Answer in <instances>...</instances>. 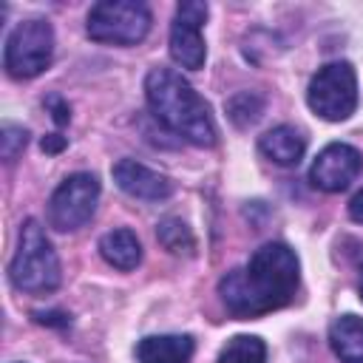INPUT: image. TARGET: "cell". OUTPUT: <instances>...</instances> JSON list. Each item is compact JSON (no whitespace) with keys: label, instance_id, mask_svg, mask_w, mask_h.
Here are the masks:
<instances>
[{"label":"cell","instance_id":"obj_1","mask_svg":"<svg viewBox=\"0 0 363 363\" xmlns=\"http://www.w3.org/2000/svg\"><path fill=\"white\" fill-rule=\"evenodd\" d=\"M301 284V264L295 250L281 241L261 244L247 267L230 269L218 281V295L233 318H258L286 306Z\"/></svg>","mask_w":363,"mask_h":363},{"label":"cell","instance_id":"obj_2","mask_svg":"<svg viewBox=\"0 0 363 363\" xmlns=\"http://www.w3.org/2000/svg\"><path fill=\"white\" fill-rule=\"evenodd\" d=\"M145 99L150 113L176 136L190 145L213 147L216 122L207 102L193 91V85L173 68H153L145 77Z\"/></svg>","mask_w":363,"mask_h":363},{"label":"cell","instance_id":"obj_3","mask_svg":"<svg viewBox=\"0 0 363 363\" xmlns=\"http://www.w3.org/2000/svg\"><path fill=\"white\" fill-rule=\"evenodd\" d=\"M14 289L28 295H48L60 286V258L37 218H26L17 241V252L9 264Z\"/></svg>","mask_w":363,"mask_h":363},{"label":"cell","instance_id":"obj_4","mask_svg":"<svg viewBox=\"0 0 363 363\" xmlns=\"http://www.w3.org/2000/svg\"><path fill=\"white\" fill-rule=\"evenodd\" d=\"M85 31L96 43L136 45L150 31V9L139 0H99L88 11Z\"/></svg>","mask_w":363,"mask_h":363},{"label":"cell","instance_id":"obj_5","mask_svg":"<svg viewBox=\"0 0 363 363\" xmlns=\"http://www.w3.org/2000/svg\"><path fill=\"white\" fill-rule=\"evenodd\" d=\"M54 28L48 20H23L11 28L3 48V65L14 79H31L51 65Z\"/></svg>","mask_w":363,"mask_h":363},{"label":"cell","instance_id":"obj_6","mask_svg":"<svg viewBox=\"0 0 363 363\" xmlns=\"http://www.w3.org/2000/svg\"><path fill=\"white\" fill-rule=\"evenodd\" d=\"M309 108L326 122H343L357 108V77L349 62H326L309 79Z\"/></svg>","mask_w":363,"mask_h":363},{"label":"cell","instance_id":"obj_7","mask_svg":"<svg viewBox=\"0 0 363 363\" xmlns=\"http://www.w3.org/2000/svg\"><path fill=\"white\" fill-rule=\"evenodd\" d=\"M99 201V182L94 173H71L48 201V224L60 233L79 230L91 221Z\"/></svg>","mask_w":363,"mask_h":363},{"label":"cell","instance_id":"obj_8","mask_svg":"<svg viewBox=\"0 0 363 363\" xmlns=\"http://www.w3.org/2000/svg\"><path fill=\"white\" fill-rule=\"evenodd\" d=\"M207 20V3L184 0L176 6V17L170 26V57L176 65L187 71H199L204 65L207 48L201 37V26Z\"/></svg>","mask_w":363,"mask_h":363},{"label":"cell","instance_id":"obj_9","mask_svg":"<svg viewBox=\"0 0 363 363\" xmlns=\"http://www.w3.org/2000/svg\"><path fill=\"white\" fill-rule=\"evenodd\" d=\"M360 167H363V156L357 147L346 142H332L315 156L309 167V182L323 193H340L357 179Z\"/></svg>","mask_w":363,"mask_h":363},{"label":"cell","instance_id":"obj_10","mask_svg":"<svg viewBox=\"0 0 363 363\" xmlns=\"http://www.w3.org/2000/svg\"><path fill=\"white\" fill-rule=\"evenodd\" d=\"M111 173H113V182L122 193L142 199V201H164L173 193V182L167 176H162V173H156L147 164L133 162V159H119Z\"/></svg>","mask_w":363,"mask_h":363},{"label":"cell","instance_id":"obj_11","mask_svg":"<svg viewBox=\"0 0 363 363\" xmlns=\"http://www.w3.org/2000/svg\"><path fill=\"white\" fill-rule=\"evenodd\" d=\"M190 335H147L136 343L139 363H190L193 357Z\"/></svg>","mask_w":363,"mask_h":363},{"label":"cell","instance_id":"obj_12","mask_svg":"<svg viewBox=\"0 0 363 363\" xmlns=\"http://www.w3.org/2000/svg\"><path fill=\"white\" fill-rule=\"evenodd\" d=\"M258 150L281 164V167H292L303 159V150H306V139L301 136V130H295L292 125H278L272 130H267L261 139H258Z\"/></svg>","mask_w":363,"mask_h":363},{"label":"cell","instance_id":"obj_13","mask_svg":"<svg viewBox=\"0 0 363 363\" xmlns=\"http://www.w3.org/2000/svg\"><path fill=\"white\" fill-rule=\"evenodd\" d=\"M329 346L340 363H363V318L340 315L329 326Z\"/></svg>","mask_w":363,"mask_h":363},{"label":"cell","instance_id":"obj_14","mask_svg":"<svg viewBox=\"0 0 363 363\" xmlns=\"http://www.w3.org/2000/svg\"><path fill=\"white\" fill-rule=\"evenodd\" d=\"M99 252H102V258H105L111 267H116V269H122V272L136 269L139 261H142V244H139L136 233H133V230H125V227L105 233V235L99 238Z\"/></svg>","mask_w":363,"mask_h":363},{"label":"cell","instance_id":"obj_15","mask_svg":"<svg viewBox=\"0 0 363 363\" xmlns=\"http://www.w3.org/2000/svg\"><path fill=\"white\" fill-rule=\"evenodd\" d=\"M218 363H267V343L255 335H235L221 346Z\"/></svg>","mask_w":363,"mask_h":363},{"label":"cell","instance_id":"obj_16","mask_svg":"<svg viewBox=\"0 0 363 363\" xmlns=\"http://www.w3.org/2000/svg\"><path fill=\"white\" fill-rule=\"evenodd\" d=\"M156 235H159V244L173 255H193L196 252V238L182 218H173V216L162 218L156 227Z\"/></svg>","mask_w":363,"mask_h":363},{"label":"cell","instance_id":"obj_17","mask_svg":"<svg viewBox=\"0 0 363 363\" xmlns=\"http://www.w3.org/2000/svg\"><path fill=\"white\" fill-rule=\"evenodd\" d=\"M261 108H264V99L255 94V91H241L230 99L227 111H230V119L244 128V125H252L258 116H261Z\"/></svg>","mask_w":363,"mask_h":363},{"label":"cell","instance_id":"obj_18","mask_svg":"<svg viewBox=\"0 0 363 363\" xmlns=\"http://www.w3.org/2000/svg\"><path fill=\"white\" fill-rule=\"evenodd\" d=\"M26 142H28V130H26L23 125L6 122V125L0 128V156H3V162H14V159L23 153Z\"/></svg>","mask_w":363,"mask_h":363},{"label":"cell","instance_id":"obj_19","mask_svg":"<svg viewBox=\"0 0 363 363\" xmlns=\"http://www.w3.org/2000/svg\"><path fill=\"white\" fill-rule=\"evenodd\" d=\"M45 105L51 108V116H54V122H57V125H68V119H71V108H68L60 96H48V99H45Z\"/></svg>","mask_w":363,"mask_h":363},{"label":"cell","instance_id":"obj_20","mask_svg":"<svg viewBox=\"0 0 363 363\" xmlns=\"http://www.w3.org/2000/svg\"><path fill=\"white\" fill-rule=\"evenodd\" d=\"M40 147H43L45 153H60V150L65 147V136H60V133H51V136H43V142H40Z\"/></svg>","mask_w":363,"mask_h":363},{"label":"cell","instance_id":"obj_21","mask_svg":"<svg viewBox=\"0 0 363 363\" xmlns=\"http://www.w3.org/2000/svg\"><path fill=\"white\" fill-rule=\"evenodd\" d=\"M349 216H352V221L363 224V190H357V193L352 196V201H349Z\"/></svg>","mask_w":363,"mask_h":363},{"label":"cell","instance_id":"obj_22","mask_svg":"<svg viewBox=\"0 0 363 363\" xmlns=\"http://www.w3.org/2000/svg\"><path fill=\"white\" fill-rule=\"evenodd\" d=\"M360 301H363V272H360Z\"/></svg>","mask_w":363,"mask_h":363}]
</instances>
